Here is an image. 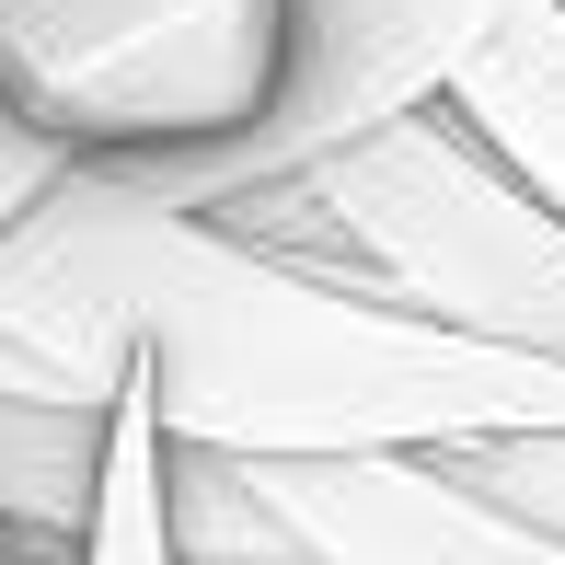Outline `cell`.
<instances>
[{"mask_svg":"<svg viewBox=\"0 0 565 565\" xmlns=\"http://www.w3.org/2000/svg\"><path fill=\"white\" fill-rule=\"evenodd\" d=\"M139 381L173 450L335 461V450H461L565 427V370L473 347L358 277L289 266L243 231L70 162L0 231V393L93 404Z\"/></svg>","mask_w":565,"mask_h":565,"instance_id":"obj_1","label":"cell"},{"mask_svg":"<svg viewBox=\"0 0 565 565\" xmlns=\"http://www.w3.org/2000/svg\"><path fill=\"white\" fill-rule=\"evenodd\" d=\"M289 266L358 277L473 347L565 370V209L497 162L450 105H416L323 162L196 209Z\"/></svg>","mask_w":565,"mask_h":565,"instance_id":"obj_2","label":"cell"},{"mask_svg":"<svg viewBox=\"0 0 565 565\" xmlns=\"http://www.w3.org/2000/svg\"><path fill=\"white\" fill-rule=\"evenodd\" d=\"M289 0H0V105L116 173H196L266 116Z\"/></svg>","mask_w":565,"mask_h":565,"instance_id":"obj_3","label":"cell"},{"mask_svg":"<svg viewBox=\"0 0 565 565\" xmlns=\"http://www.w3.org/2000/svg\"><path fill=\"white\" fill-rule=\"evenodd\" d=\"M531 0H289V46H277V93L220 162L196 173H127V185L173 196V209H220L243 185L323 162V150L370 139V127L439 105L461 70L520 23Z\"/></svg>","mask_w":565,"mask_h":565,"instance_id":"obj_4","label":"cell"},{"mask_svg":"<svg viewBox=\"0 0 565 565\" xmlns=\"http://www.w3.org/2000/svg\"><path fill=\"white\" fill-rule=\"evenodd\" d=\"M300 565H565L497 497L450 473V450H335V461H243Z\"/></svg>","mask_w":565,"mask_h":565,"instance_id":"obj_5","label":"cell"},{"mask_svg":"<svg viewBox=\"0 0 565 565\" xmlns=\"http://www.w3.org/2000/svg\"><path fill=\"white\" fill-rule=\"evenodd\" d=\"M105 416L93 404H23L0 393V565H82Z\"/></svg>","mask_w":565,"mask_h":565,"instance_id":"obj_6","label":"cell"},{"mask_svg":"<svg viewBox=\"0 0 565 565\" xmlns=\"http://www.w3.org/2000/svg\"><path fill=\"white\" fill-rule=\"evenodd\" d=\"M439 105L473 127L520 185H543L554 209H565V0H531V12L461 70Z\"/></svg>","mask_w":565,"mask_h":565,"instance_id":"obj_7","label":"cell"},{"mask_svg":"<svg viewBox=\"0 0 565 565\" xmlns=\"http://www.w3.org/2000/svg\"><path fill=\"white\" fill-rule=\"evenodd\" d=\"M82 565H173V531H162V416H150L139 381H116V404H105V473H93Z\"/></svg>","mask_w":565,"mask_h":565,"instance_id":"obj_8","label":"cell"},{"mask_svg":"<svg viewBox=\"0 0 565 565\" xmlns=\"http://www.w3.org/2000/svg\"><path fill=\"white\" fill-rule=\"evenodd\" d=\"M450 473L473 484V497H497L520 531H543L565 543V427H520V439H461Z\"/></svg>","mask_w":565,"mask_h":565,"instance_id":"obj_9","label":"cell"},{"mask_svg":"<svg viewBox=\"0 0 565 565\" xmlns=\"http://www.w3.org/2000/svg\"><path fill=\"white\" fill-rule=\"evenodd\" d=\"M58 173H70V150L46 139V127H23L12 105H0V231H12L23 209H35V196L58 185Z\"/></svg>","mask_w":565,"mask_h":565,"instance_id":"obj_10","label":"cell"}]
</instances>
